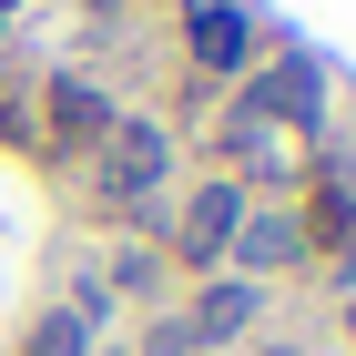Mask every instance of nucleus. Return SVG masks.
Segmentation results:
<instances>
[{
  "label": "nucleus",
  "instance_id": "1",
  "mask_svg": "<svg viewBox=\"0 0 356 356\" xmlns=\"http://www.w3.org/2000/svg\"><path fill=\"white\" fill-rule=\"evenodd\" d=\"M224 112L254 122V133H296L305 153H326V143H336V72L305 51V41H275L245 82L224 92Z\"/></svg>",
  "mask_w": 356,
  "mask_h": 356
},
{
  "label": "nucleus",
  "instance_id": "2",
  "mask_svg": "<svg viewBox=\"0 0 356 356\" xmlns=\"http://www.w3.org/2000/svg\"><path fill=\"white\" fill-rule=\"evenodd\" d=\"M163 184H173V133L153 112H112V133L92 143V193H102V214L112 224H153Z\"/></svg>",
  "mask_w": 356,
  "mask_h": 356
},
{
  "label": "nucleus",
  "instance_id": "3",
  "mask_svg": "<svg viewBox=\"0 0 356 356\" xmlns=\"http://www.w3.org/2000/svg\"><path fill=\"white\" fill-rule=\"evenodd\" d=\"M245 214H254V193L234 184V173H204V184L184 193V214L163 224V265L173 275H224V254H234V234H245Z\"/></svg>",
  "mask_w": 356,
  "mask_h": 356
},
{
  "label": "nucleus",
  "instance_id": "4",
  "mask_svg": "<svg viewBox=\"0 0 356 356\" xmlns=\"http://www.w3.org/2000/svg\"><path fill=\"white\" fill-rule=\"evenodd\" d=\"M184 61H193V82H245L254 61H265V21H254L245 0H193L184 10Z\"/></svg>",
  "mask_w": 356,
  "mask_h": 356
},
{
  "label": "nucleus",
  "instance_id": "5",
  "mask_svg": "<svg viewBox=\"0 0 356 356\" xmlns=\"http://www.w3.org/2000/svg\"><path fill=\"white\" fill-rule=\"evenodd\" d=\"M102 133H112V92L82 82V72H51V82H41V143L92 163V143H102Z\"/></svg>",
  "mask_w": 356,
  "mask_h": 356
},
{
  "label": "nucleus",
  "instance_id": "6",
  "mask_svg": "<svg viewBox=\"0 0 356 356\" xmlns=\"http://www.w3.org/2000/svg\"><path fill=\"white\" fill-rule=\"evenodd\" d=\"M305 265V234H296V204H254L245 234H234V254H224V275H245V285H275V275Z\"/></svg>",
  "mask_w": 356,
  "mask_h": 356
},
{
  "label": "nucleus",
  "instance_id": "7",
  "mask_svg": "<svg viewBox=\"0 0 356 356\" xmlns=\"http://www.w3.org/2000/svg\"><path fill=\"white\" fill-rule=\"evenodd\" d=\"M254 316H265V285H245V275H204L193 305H184L193 356H214V346H234V336H254Z\"/></svg>",
  "mask_w": 356,
  "mask_h": 356
},
{
  "label": "nucleus",
  "instance_id": "8",
  "mask_svg": "<svg viewBox=\"0 0 356 356\" xmlns=\"http://www.w3.org/2000/svg\"><path fill=\"white\" fill-rule=\"evenodd\" d=\"M21 356H92V316H82L72 296H61V305H41V316L21 326Z\"/></svg>",
  "mask_w": 356,
  "mask_h": 356
},
{
  "label": "nucleus",
  "instance_id": "9",
  "mask_svg": "<svg viewBox=\"0 0 356 356\" xmlns=\"http://www.w3.org/2000/svg\"><path fill=\"white\" fill-rule=\"evenodd\" d=\"M163 245H122V254H112V275H102V296H153V285H163Z\"/></svg>",
  "mask_w": 356,
  "mask_h": 356
},
{
  "label": "nucleus",
  "instance_id": "10",
  "mask_svg": "<svg viewBox=\"0 0 356 356\" xmlns=\"http://www.w3.org/2000/svg\"><path fill=\"white\" fill-rule=\"evenodd\" d=\"M133 356H193V326L184 316H153V326H143V346Z\"/></svg>",
  "mask_w": 356,
  "mask_h": 356
},
{
  "label": "nucleus",
  "instance_id": "11",
  "mask_svg": "<svg viewBox=\"0 0 356 356\" xmlns=\"http://www.w3.org/2000/svg\"><path fill=\"white\" fill-rule=\"evenodd\" d=\"M346 336H356V285H346Z\"/></svg>",
  "mask_w": 356,
  "mask_h": 356
},
{
  "label": "nucleus",
  "instance_id": "12",
  "mask_svg": "<svg viewBox=\"0 0 356 356\" xmlns=\"http://www.w3.org/2000/svg\"><path fill=\"white\" fill-rule=\"evenodd\" d=\"M10 10H21V0H0V21H10Z\"/></svg>",
  "mask_w": 356,
  "mask_h": 356
}]
</instances>
